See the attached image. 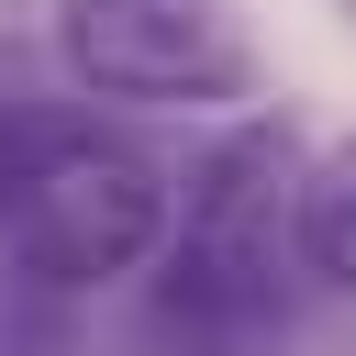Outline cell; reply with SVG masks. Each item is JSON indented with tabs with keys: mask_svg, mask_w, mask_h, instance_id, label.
<instances>
[{
	"mask_svg": "<svg viewBox=\"0 0 356 356\" xmlns=\"http://www.w3.org/2000/svg\"><path fill=\"white\" fill-rule=\"evenodd\" d=\"M0 234L44 289H111L167 234V167L89 100L0 111Z\"/></svg>",
	"mask_w": 356,
	"mask_h": 356,
	"instance_id": "7a4b0ae2",
	"label": "cell"
},
{
	"mask_svg": "<svg viewBox=\"0 0 356 356\" xmlns=\"http://www.w3.org/2000/svg\"><path fill=\"white\" fill-rule=\"evenodd\" d=\"M289 245H300V267H312L323 289L356 300V134L300 167V189H289Z\"/></svg>",
	"mask_w": 356,
	"mask_h": 356,
	"instance_id": "277c9868",
	"label": "cell"
},
{
	"mask_svg": "<svg viewBox=\"0 0 356 356\" xmlns=\"http://www.w3.org/2000/svg\"><path fill=\"white\" fill-rule=\"evenodd\" d=\"M334 22H345V33H356V0H334Z\"/></svg>",
	"mask_w": 356,
	"mask_h": 356,
	"instance_id": "5b68a950",
	"label": "cell"
},
{
	"mask_svg": "<svg viewBox=\"0 0 356 356\" xmlns=\"http://www.w3.org/2000/svg\"><path fill=\"white\" fill-rule=\"evenodd\" d=\"M56 67L89 100L211 111L256 89V44L234 0H56Z\"/></svg>",
	"mask_w": 356,
	"mask_h": 356,
	"instance_id": "3957f363",
	"label": "cell"
},
{
	"mask_svg": "<svg viewBox=\"0 0 356 356\" xmlns=\"http://www.w3.org/2000/svg\"><path fill=\"white\" fill-rule=\"evenodd\" d=\"M289 189L300 156L278 122L222 134L189 178H167V234H156V289H145V334L167 356H256L289 323Z\"/></svg>",
	"mask_w": 356,
	"mask_h": 356,
	"instance_id": "6da1fadb",
	"label": "cell"
}]
</instances>
